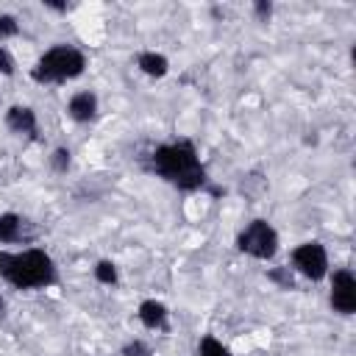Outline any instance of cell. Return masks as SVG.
<instances>
[{
    "mask_svg": "<svg viewBox=\"0 0 356 356\" xmlns=\"http://www.w3.org/2000/svg\"><path fill=\"white\" fill-rule=\"evenodd\" d=\"M150 170L161 181H167L170 186L181 189V192L203 189L209 181L206 167H203L192 139H172V142L159 145L150 153Z\"/></svg>",
    "mask_w": 356,
    "mask_h": 356,
    "instance_id": "cell-1",
    "label": "cell"
},
{
    "mask_svg": "<svg viewBox=\"0 0 356 356\" xmlns=\"http://www.w3.org/2000/svg\"><path fill=\"white\" fill-rule=\"evenodd\" d=\"M0 278L14 289H47L58 281V267L44 248L0 250Z\"/></svg>",
    "mask_w": 356,
    "mask_h": 356,
    "instance_id": "cell-2",
    "label": "cell"
},
{
    "mask_svg": "<svg viewBox=\"0 0 356 356\" xmlns=\"http://www.w3.org/2000/svg\"><path fill=\"white\" fill-rule=\"evenodd\" d=\"M83 70H86L83 50L72 44H53L36 58V64L31 67V78L36 83H64L83 75Z\"/></svg>",
    "mask_w": 356,
    "mask_h": 356,
    "instance_id": "cell-3",
    "label": "cell"
},
{
    "mask_svg": "<svg viewBox=\"0 0 356 356\" xmlns=\"http://www.w3.org/2000/svg\"><path fill=\"white\" fill-rule=\"evenodd\" d=\"M236 250L245 253V256H250V259L270 261L278 253V231L267 220L256 217V220H250L236 234Z\"/></svg>",
    "mask_w": 356,
    "mask_h": 356,
    "instance_id": "cell-4",
    "label": "cell"
},
{
    "mask_svg": "<svg viewBox=\"0 0 356 356\" xmlns=\"http://www.w3.org/2000/svg\"><path fill=\"white\" fill-rule=\"evenodd\" d=\"M292 270L309 281H323L328 275V250L323 242H300L292 250Z\"/></svg>",
    "mask_w": 356,
    "mask_h": 356,
    "instance_id": "cell-5",
    "label": "cell"
},
{
    "mask_svg": "<svg viewBox=\"0 0 356 356\" xmlns=\"http://www.w3.org/2000/svg\"><path fill=\"white\" fill-rule=\"evenodd\" d=\"M328 300H331V309H334L337 314L350 317V314L356 312V275H353L348 267L334 270Z\"/></svg>",
    "mask_w": 356,
    "mask_h": 356,
    "instance_id": "cell-6",
    "label": "cell"
},
{
    "mask_svg": "<svg viewBox=\"0 0 356 356\" xmlns=\"http://www.w3.org/2000/svg\"><path fill=\"white\" fill-rule=\"evenodd\" d=\"M6 128L17 136H31L36 139L39 134V122H36V111L31 106H11L6 111Z\"/></svg>",
    "mask_w": 356,
    "mask_h": 356,
    "instance_id": "cell-7",
    "label": "cell"
},
{
    "mask_svg": "<svg viewBox=\"0 0 356 356\" xmlns=\"http://www.w3.org/2000/svg\"><path fill=\"white\" fill-rule=\"evenodd\" d=\"M136 317H139V323H142L145 328H150V331H170V312H167V306H164L161 300H156V298L142 300Z\"/></svg>",
    "mask_w": 356,
    "mask_h": 356,
    "instance_id": "cell-8",
    "label": "cell"
},
{
    "mask_svg": "<svg viewBox=\"0 0 356 356\" xmlns=\"http://www.w3.org/2000/svg\"><path fill=\"white\" fill-rule=\"evenodd\" d=\"M97 95L95 92H89V89H83V92H75L72 97H70V103H67V114H70V120H75V122H92L95 117H97Z\"/></svg>",
    "mask_w": 356,
    "mask_h": 356,
    "instance_id": "cell-9",
    "label": "cell"
},
{
    "mask_svg": "<svg viewBox=\"0 0 356 356\" xmlns=\"http://www.w3.org/2000/svg\"><path fill=\"white\" fill-rule=\"evenodd\" d=\"M136 67L147 75V78H164L170 72V58L164 53H156V50H142L136 56Z\"/></svg>",
    "mask_w": 356,
    "mask_h": 356,
    "instance_id": "cell-10",
    "label": "cell"
},
{
    "mask_svg": "<svg viewBox=\"0 0 356 356\" xmlns=\"http://www.w3.org/2000/svg\"><path fill=\"white\" fill-rule=\"evenodd\" d=\"M25 236V220L17 211L0 214V245H17Z\"/></svg>",
    "mask_w": 356,
    "mask_h": 356,
    "instance_id": "cell-11",
    "label": "cell"
},
{
    "mask_svg": "<svg viewBox=\"0 0 356 356\" xmlns=\"http://www.w3.org/2000/svg\"><path fill=\"white\" fill-rule=\"evenodd\" d=\"M197 356H234V353H231V348L222 345L214 334H206V337H200V342H197Z\"/></svg>",
    "mask_w": 356,
    "mask_h": 356,
    "instance_id": "cell-12",
    "label": "cell"
},
{
    "mask_svg": "<svg viewBox=\"0 0 356 356\" xmlns=\"http://www.w3.org/2000/svg\"><path fill=\"white\" fill-rule=\"evenodd\" d=\"M95 281L97 284H106V286H114L117 281H120V273H117V264L111 261V259H100L97 264H95Z\"/></svg>",
    "mask_w": 356,
    "mask_h": 356,
    "instance_id": "cell-13",
    "label": "cell"
},
{
    "mask_svg": "<svg viewBox=\"0 0 356 356\" xmlns=\"http://www.w3.org/2000/svg\"><path fill=\"white\" fill-rule=\"evenodd\" d=\"M267 281L275 284L278 289H295V270L289 264L273 267V270H267Z\"/></svg>",
    "mask_w": 356,
    "mask_h": 356,
    "instance_id": "cell-14",
    "label": "cell"
},
{
    "mask_svg": "<svg viewBox=\"0 0 356 356\" xmlns=\"http://www.w3.org/2000/svg\"><path fill=\"white\" fill-rule=\"evenodd\" d=\"M70 164H72V153H70V147H56L53 153H50V167L56 170V172H67L70 170Z\"/></svg>",
    "mask_w": 356,
    "mask_h": 356,
    "instance_id": "cell-15",
    "label": "cell"
},
{
    "mask_svg": "<svg viewBox=\"0 0 356 356\" xmlns=\"http://www.w3.org/2000/svg\"><path fill=\"white\" fill-rule=\"evenodd\" d=\"M19 36V22L14 14H0V42Z\"/></svg>",
    "mask_w": 356,
    "mask_h": 356,
    "instance_id": "cell-16",
    "label": "cell"
},
{
    "mask_svg": "<svg viewBox=\"0 0 356 356\" xmlns=\"http://www.w3.org/2000/svg\"><path fill=\"white\" fill-rule=\"evenodd\" d=\"M120 356H153V350H150V345L145 339H131V342L122 345Z\"/></svg>",
    "mask_w": 356,
    "mask_h": 356,
    "instance_id": "cell-17",
    "label": "cell"
},
{
    "mask_svg": "<svg viewBox=\"0 0 356 356\" xmlns=\"http://www.w3.org/2000/svg\"><path fill=\"white\" fill-rule=\"evenodd\" d=\"M17 72V61H14V56H11V50L8 47H3L0 44V75H14Z\"/></svg>",
    "mask_w": 356,
    "mask_h": 356,
    "instance_id": "cell-18",
    "label": "cell"
},
{
    "mask_svg": "<svg viewBox=\"0 0 356 356\" xmlns=\"http://www.w3.org/2000/svg\"><path fill=\"white\" fill-rule=\"evenodd\" d=\"M253 14H256L259 22H270V17H273V3H270V0H256V3H253Z\"/></svg>",
    "mask_w": 356,
    "mask_h": 356,
    "instance_id": "cell-19",
    "label": "cell"
},
{
    "mask_svg": "<svg viewBox=\"0 0 356 356\" xmlns=\"http://www.w3.org/2000/svg\"><path fill=\"white\" fill-rule=\"evenodd\" d=\"M44 8H53V11H70L72 6H67V3H53V0H44Z\"/></svg>",
    "mask_w": 356,
    "mask_h": 356,
    "instance_id": "cell-20",
    "label": "cell"
},
{
    "mask_svg": "<svg viewBox=\"0 0 356 356\" xmlns=\"http://www.w3.org/2000/svg\"><path fill=\"white\" fill-rule=\"evenodd\" d=\"M6 314H8V303H6V298L0 295V320H3Z\"/></svg>",
    "mask_w": 356,
    "mask_h": 356,
    "instance_id": "cell-21",
    "label": "cell"
}]
</instances>
